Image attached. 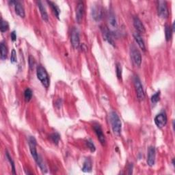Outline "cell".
<instances>
[{
    "mask_svg": "<svg viewBox=\"0 0 175 175\" xmlns=\"http://www.w3.org/2000/svg\"><path fill=\"white\" fill-rule=\"evenodd\" d=\"M110 120L112 131L114 134L117 135H120L122 130V123L119 115L116 112L113 111V112L110 113Z\"/></svg>",
    "mask_w": 175,
    "mask_h": 175,
    "instance_id": "cell-1",
    "label": "cell"
},
{
    "mask_svg": "<svg viewBox=\"0 0 175 175\" xmlns=\"http://www.w3.org/2000/svg\"><path fill=\"white\" fill-rule=\"evenodd\" d=\"M36 75L38 79H39L41 84L46 88H48L50 84V80L49 78L48 73H47L46 69H44L43 66L39 65L37 66Z\"/></svg>",
    "mask_w": 175,
    "mask_h": 175,
    "instance_id": "cell-2",
    "label": "cell"
},
{
    "mask_svg": "<svg viewBox=\"0 0 175 175\" xmlns=\"http://www.w3.org/2000/svg\"><path fill=\"white\" fill-rule=\"evenodd\" d=\"M28 144L30 146V150L31 152V155L32 156L34 160L36 162V164L39 163V160H40V156L39 155L36 151V140L33 136H30L28 139Z\"/></svg>",
    "mask_w": 175,
    "mask_h": 175,
    "instance_id": "cell-3",
    "label": "cell"
},
{
    "mask_svg": "<svg viewBox=\"0 0 175 175\" xmlns=\"http://www.w3.org/2000/svg\"><path fill=\"white\" fill-rule=\"evenodd\" d=\"M107 26L108 30L111 32L115 31L118 28V23L115 14L112 10H109L107 15Z\"/></svg>",
    "mask_w": 175,
    "mask_h": 175,
    "instance_id": "cell-4",
    "label": "cell"
},
{
    "mask_svg": "<svg viewBox=\"0 0 175 175\" xmlns=\"http://www.w3.org/2000/svg\"><path fill=\"white\" fill-rule=\"evenodd\" d=\"M134 85L138 99L139 101H143L145 98V94L144 89H143V85L138 76H135L134 78Z\"/></svg>",
    "mask_w": 175,
    "mask_h": 175,
    "instance_id": "cell-5",
    "label": "cell"
},
{
    "mask_svg": "<svg viewBox=\"0 0 175 175\" xmlns=\"http://www.w3.org/2000/svg\"><path fill=\"white\" fill-rule=\"evenodd\" d=\"M157 12L158 15L162 19H167L168 17L169 11H168L166 2L165 1L157 2Z\"/></svg>",
    "mask_w": 175,
    "mask_h": 175,
    "instance_id": "cell-6",
    "label": "cell"
},
{
    "mask_svg": "<svg viewBox=\"0 0 175 175\" xmlns=\"http://www.w3.org/2000/svg\"><path fill=\"white\" fill-rule=\"evenodd\" d=\"M131 58L133 64L137 66H140L142 63V56L140 52L134 46L131 48Z\"/></svg>",
    "mask_w": 175,
    "mask_h": 175,
    "instance_id": "cell-7",
    "label": "cell"
},
{
    "mask_svg": "<svg viewBox=\"0 0 175 175\" xmlns=\"http://www.w3.org/2000/svg\"><path fill=\"white\" fill-rule=\"evenodd\" d=\"M71 42L72 46L75 49H77L80 46V39H79V34L77 29L75 27L73 28L71 34Z\"/></svg>",
    "mask_w": 175,
    "mask_h": 175,
    "instance_id": "cell-8",
    "label": "cell"
},
{
    "mask_svg": "<svg viewBox=\"0 0 175 175\" xmlns=\"http://www.w3.org/2000/svg\"><path fill=\"white\" fill-rule=\"evenodd\" d=\"M93 129H94V131L95 133H96L98 140H99V142H101V144L102 145L106 144V137H105V135L103 134V129L102 128H101V125L98 123H95L93 125Z\"/></svg>",
    "mask_w": 175,
    "mask_h": 175,
    "instance_id": "cell-9",
    "label": "cell"
},
{
    "mask_svg": "<svg viewBox=\"0 0 175 175\" xmlns=\"http://www.w3.org/2000/svg\"><path fill=\"white\" fill-rule=\"evenodd\" d=\"M155 123L158 128L161 129L165 126L167 123V116L164 113L157 114L155 118Z\"/></svg>",
    "mask_w": 175,
    "mask_h": 175,
    "instance_id": "cell-10",
    "label": "cell"
},
{
    "mask_svg": "<svg viewBox=\"0 0 175 175\" xmlns=\"http://www.w3.org/2000/svg\"><path fill=\"white\" fill-rule=\"evenodd\" d=\"M10 4H14L15 6V12L17 13V15L19 16L21 18H24L25 14V10L23 5L19 1H11L9 2Z\"/></svg>",
    "mask_w": 175,
    "mask_h": 175,
    "instance_id": "cell-11",
    "label": "cell"
},
{
    "mask_svg": "<svg viewBox=\"0 0 175 175\" xmlns=\"http://www.w3.org/2000/svg\"><path fill=\"white\" fill-rule=\"evenodd\" d=\"M84 14V4L82 2H78L76 8V20L79 23H80Z\"/></svg>",
    "mask_w": 175,
    "mask_h": 175,
    "instance_id": "cell-12",
    "label": "cell"
},
{
    "mask_svg": "<svg viewBox=\"0 0 175 175\" xmlns=\"http://www.w3.org/2000/svg\"><path fill=\"white\" fill-rule=\"evenodd\" d=\"M92 16L95 21H100L103 18V10L99 6H94L92 10Z\"/></svg>",
    "mask_w": 175,
    "mask_h": 175,
    "instance_id": "cell-13",
    "label": "cell"
},
{
    "mask_svg": "<svg viewBox=\"0 0 175 175\" xmlns=\"http://www.w3.org/2000/svg\"><path fill=\"white\" fill-rule=\"evenodd\" d=\"M155 161V149L153 146H151L148 151L147 164L149 166H152Z\"/></svg>",
    "mask_w": 175,
    "mask_h": 175,
    "instance_id": "cell-14",
    "label": "cell"
},
{
    "mask_svg": "<svg viewBox=\"0 0 175 175\" xmlns=\"http://www.w3.org/2000/svg\"><path fill=\"white\" fill-rule=\"evenodd\" d=\"M133 25L137 31L140 33H144L145 32V27L144 25L142 24V21L138 17H135L133 18Z\"/></svg>",
    "mask_w": 175,
    "mask_h": 175,
    "instance_id": "cell-15",
    "label": "cell"
},
{
    "mask_svg": "<svg viewBox=\"0 0 175 175\" xmlns=\"http://www.w3.org/2000/svg\"><path fill=\"white\" fill-rule=\"evenodd\" d=\"M133 37H134V39L135 40V42L137 43V44H138L140 48L143 51H145L146 47H145L144 41V40L142 39V38L140 35L138 33L134 32V33H133Z\"/></svg>",
    "mask_w": 175,
    "mask_h": 175,
    "instance_id": "cell-16",
    "label": "cell"
},
{
    "mask_svg": "<svg viewBox=\"0 0 175 175\" xmlns=\"http://www.w3.org/2000/svg\"><path fill=\"white\" fill-rule=\"evenodd\" d=\"M37 4H38V7L39 8V10L40 12L41 16H42V18L44 21H48L49 20V17H48V14L46 11V8L44 6H43V3L41 2H37Z\"/></svg>",
    "mask_w": 175,
    "mask_h": 175,
    "instance_id": "cell-17",
    "label": "cell"
},
{
    "mask_svg": "<svg viewBox=\"0 0 175 175\" xmlns=\"http://www.w3.org/2000/svg\"><path fill=\"white\" fill-rule=\"evenodd\" d=\"M103 34L105 39H106L110 44H112V45L114 46V43L112 39V34H111V31L108 29H107V28H104V29H103Z\"/></svg>",
    "mask_w": 175,
    "mask_h": 175,
    "instance_id": "cell-18",
    "label": "cell"
},
{
    "mask_svg": "<svg viewBox=\"0 0 175 175\" xmlns=\"http://www.w3.org/2000/svg\"><path fill=\"white\" fill-rule=\"evenodd\" d=\"M0 53H1V59L2 60H5L7 58V55H8V49L7 47H6V44L2 42L0 44Z\"/></svg>",
    "mask_w": 175,
    "mask_h": 175,
    "instance_id": "cell-19",
    "label": "cell"
},
{
    "mask_svg": "<svg viewBox=\"0 0 175 175\" xmlns=\"http://www.w3.org/2000/svg\"><path fill=\"white\" fill-rule=\"evenodd\" d=\"M93 165H92V161L89 158H87L84 163V166L82 168V171L84 173H90L92 170Z\"/></svg>",
    "mask_w": 175,
    "mask_h": 175,
    "instance_id": "cell-20",
    "label": "cell"
},
{
    "mask_svg": "<svg viewBox=\"0 0 175 175\" xmlns=\"http://www.w3.org/2000/svg\"><path fill=\"white\" fill-rule=\"evenodd\" d=\"M47 3L50 5L51 6V8H52V10L53 12V13L55 14L56 15V17L57 18H59V15H60V8H58V6H57L56 4H55L54 2H47Z\"/></svg>",
    "mask_w": 175,
    "mask_h": 175,
    "instance_id": "cell-21",
    "label": "cell"
},
{
    "mask_svg": "<svg viewBox=\"0 0 175 175\" xmlns=\"http://www.w3.org/2000/svg\"><path fill=\"white\" fill-rule=\"evenodd\" d=\"M9 29V24L6 21L3 20L2 19H1V26H0V30L2 33L6 32Z\"/></svg>",
    "mask_w": 175,
    "mask_h": 175,
    "instance_id": "cell-22",
    "label": "cell"
},
{
    "mask_svg": "<svg viewBox=\"0 0 175 175\" xmlns=\"http://www.w3.org/2000/svg\"><path fill=\"white\" fill-rule=\"evenodd\" d=\"M49 138L51 139V140H52L54 144H58L60 141V135L58 134V133H52V134L50 135Z\"/></svg>",
    "mask_w": 175,
    "mask_h": 175,
    "instance_id": "cell-23",
    "label": "cell"
},
{
    "mask_svg": "<svg viewBox=\"0 0 175 175\" xmlns=\"http://www.w3.org/2000/svg\"><path fill=\"white\" fill-rule=\"evenodd\" d=\"M165 39H166L167 41L170 40L172 37V34H173V31H172L171 27L170 26H168V25H165Z\"/></svg>",
    "mask_w": 175,
    "mask_h": 175,
    "instance_id": "cell-24",
    "label": "cell"
},
{
    "mask_svg": "<svg viewBox=\"0 0 175 175\" xmlns=\"http://www.w3.org/2000/svg\"><path fill=\"white\" fill-rule=\"evenodd\" d=\"M24 97L25 101H30L31 100V97H32V91H31L30 88H27L24 92Z\"/></svg>",
    "mask_w": 175,
    "mask_h": 175,
    "instance_id": "cell-25",
    "label": "cell"
},
{
    "mask_svg": "<svg viewBox=\"0 0 175 175\" xmlns=\"http://www.w3.org/2000/svg\"><path fill=\"white\" fill-rule=\"evenodd\" d=\"M116 75L117 77L119 79H121L122 78V67L120 63H117L116 66Z\"/></svg>",
    "mask_w": 175,
    "mask_h": 175,
    "instance_id": "cell-26",
    "label": "cell"
},
{
    "mask_svg": "<svg viewBox=\"0 0 175 175\" xmlns=\"http://www.w3.org/2000/svg\"><path fill=\"white\" fill-rule=\"evenodd\" d=\"M160 98V92L158 91L157 93H156L155 94H153L151 97V102L152 103H157Z\"/></svg>",
    "mask_w": 175,
    "mask_h": 175,
    "instance_id": "cell-27",
    "label": "cell"
},
{
    "mask_svg": "<svg viewBox=\"0 0 175 175\" xmlns=\"http://www.w3.org/2000/svg\"><path fill=\"white\" fill-rule=\"evenodd\" d=\"M6 158L8 159V160L9 161V162H10V165H12V173H13L14 174H15V163H14V161H12L11 157L10 156V155H9V153H8V152H6Z\"/></svg>",
    "mask_w": 175,
    "mask_h": 175,
    "instance_id": "cell-28",
    "label": "cell"
},
{
    "mask_svg": "<svg viewBox=\"0 0 175 175\" xmlns=\"http://www.w3.org/2000/svg\"><path fill=\"white\" fill-rule=\"evenodd\" d=\"M17 61V53H16L15 49H12V53H11V56H10V62L11 63L14 64L16 63Z\"/></svg>",
    "mask_w": 175,
    "mask_h": 175,
    "instance_id": "cell-29",
    "label": "cell"
},
{
    "mask_svg": "<svg viewBox=\"0 0 175 175\" xmlns=\"http://www.w3.org/2000/svg\"><path fill=\"white\" fill-rule=\"evenodd\" d=\"M86 145L89 148V149H90L91 152H94L95 150H96V148H95L94 144H93V142H92L91 140L86 141Z\"/></svg>",
    "mask_w": 175,
    "mask_h": 175,
    "instance_id": "cell-30",
    "label": "cell"
},
{
    "mask_svg": "<svg viewBox=\"0 0 175 175\" xmlns=\"http://www.w3.org/2000/svg\"><path fill=\"white\" fill-rule=\"evenodd\" d=\"M29 65H30V67L31 69H33L34 66L35 65L34 58H33L32 56H31L29 57Z\"/></svg>",
    "mask_w": 175,
    "mask_h": 175,
    "instance_id": "cell-31",
    "label": "cell"
},
{
    "mask_svg": "<svg viewBox=\"0 0 175 175\" xmlns=\"http://www.w3.org/2000/svg\"><path fill=\"white\" fill-rule=\"evenodd\" d=\"M10 36H11V39L12 41H15L16 40H17V34H16L15 31H12L10 34Z\"/></svg>",
    "mask_w": 175,
    "mask_h": 175,
    "instance_id": "cell-32",
    "label": "cell"
},
{
    "mask_svg": "<svg viewBox=\"0 0 175 175\" xmlns=\"http://www.w3.org/2000/svg\"><path fill=\"white\" fill-rule=\"evenodd\" d=\"M132 169H133V165L132 164H130V165H129V174H132Z\"/></svg>",
    "mask_w": 175,
    "mask_h": 175,
    "instance_id": "cell-33",
    "label": "cell"
}]
</instances>
